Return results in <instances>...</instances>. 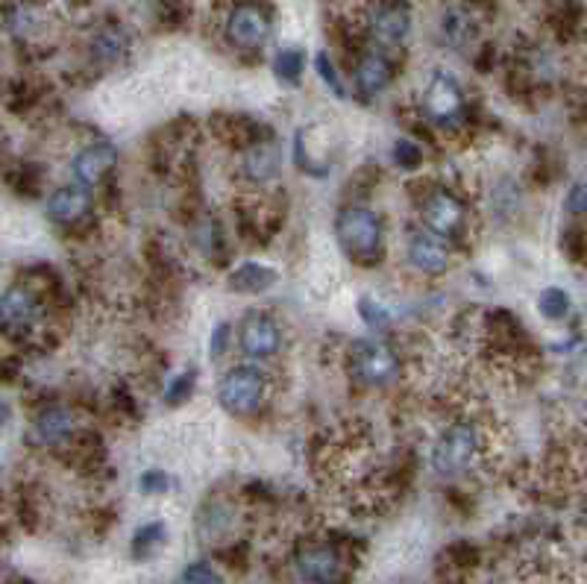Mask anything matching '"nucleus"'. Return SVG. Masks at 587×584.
Segmentation results:
<instances>
[{"label": "nucleus", "mask_w": 587, "mask_h": 584, "mask_svg": "<svg viewBox=\"0 0 587 584\" xmlns=\"http://www.w3.org/2000/svg\"><path fill=\"white\" fill-rule=\"evenodd\" d=\"M335 236H338L341 250L356 265H379V259L385 253V224L367 206L341 209L335 220Z\"/></svg>", "instance_id": "obj_1"}, {"label": "nucleus", "mask_w": 587, "mask_h": 584, "mask_svg": "<svg viewBox=\"0 0 587 584\" xmlns=\"http://www.w3.org/2000/svg\"><path fill=\"white\" fill-rule=\"evenodd\" d=\"M347 370L353 382L379 391V388H391L400 379L403 362L388 341L358 339L347 347Z\"/></svg>", "instance_id": "obj_2"}, {"label": "nucleus", "mask_w": 587, "mask_h": 584, "mask_svg": "<svg viewBox=\"0 0 587 584\" xmlns=\"http://www.w3.org/2000/svg\"><path fill=\"white\" fill-rule=\"evenodd\" d=\"M412 7L405 0H367L361 10L365 38L379 50H400L412 36Z\"/></svg>", "instance_id": "obj_3"}, {"label": "nucleus", "mask_w": 587, "mask_h": 584, "mask_svg": "<svg viewBox=\"0 0 587 584\" xmlns=\"http://www.w3.org/2000/svg\"><path fill=\"white\" fill-rule=\"evenodd\" d=\"M220 409L235 417H253L265 409L267 402V374L253 365H235L220 376L218 382Z\"/></svg>", "instance_id": "obj_4"}, {"label": "nucleus", "mask_w": 587, "mask_h": 584, "mask_svg": "<svg viewBox=\"0 0 587 584\" xmlns=\"http://www.w3.org/2000/svg\"><path fill=\"white\" fill-rule=\"evenodd\" d=\"M479 453H482V438H479L476 426L468 421L452 423L431 444V470L440 479H452V476H461L476 465Z\"/></svg>", "instance_id": "obj_5"}, {"label": "nucleus", "mask_w": 587, "mask_h": 584, "mask_svg": "<svg viewBox=\"0 0 587 584\" xmlns=\"http://www.w3.org/2000/svg\"><path fill=\"white\" fill-rule=\"evenodd\" d=\"M417 209L423 227L447 244H459L468 232V206L459 194H452L444 185H429V192L417 197Z\"/></svg>", "instance_id": "obj_6"}, {"label": "nucleus", "mask_w": 587, "mask_h": 584, "mask_svg": "<svg viewBox=\"0 0 587 584\" xmlns=\"http://www.w3.org/2000/svg\"><path fill=\"white\" fill-rule=\"evenodd\" d=\"M223 38L239 54H256L271 38V15L256 0H239L223 15Z\"/></svg>", "instance_id": "obj_7"}, {"label": "nucleus", "mask_w": 587, "mask_h": 584, "mask_svg": "<svg viewBox=\"0 0 587 584\" xmlns=\"http://www.w3.org/2000/svg\"><path fill=\"white\" fill-rule=\"evenodd\" d=\"M291 570L303 582H341L347 573L344 556L330 540H303L291 552Z\"/></svg>", "instance_id": "obj_8"}, {"label": "nucleus", "mask_w": 587, "mask_h": 584, "mask_svg": "<svg viewBox=\"0 0 587 584\" xmlns=\"http://www.w3.org/2000/svg\"><path fill=\"white\" fill-rule=\"evenodd\" d=\"M45 318V302L33 285H10L0 294V329L10 335H30L36 332Z\"/></svg>", "instance_id": "obj_9"}, {"label": "nucleus", "mask_w": 587, "mask_h": 584, "mask_svg": "<svg viewBox=\"0 0 587 584\" xmlns=\"http://www.w3.org/2000/svg\"><path fill=\"white\" fill-rule=\"evenodd\" d=\"M423 112L426 121L440 129L459 127L464 121V92L447 71H438L423 92Z\"/></svg>", "instance_id": "obj_10"}, {"label": "nucleus", "mask_w": 587, "mask_h": 584, "mask_svg": "<svg viewBox=\"0 0 587 584\" xmlns=\"http://www.w3.org/2000/svg\"><path fill=\"white\" fill-rule=\"evenodd\" d=\"M239 347L250 362H267L283 350V327L265 311H250L241 320Z\"/></svg>", "instance_id": "obj_11"}, {"label": "nucleus", "mask_w": 587, "mask_h": 584, "mask_svg": "<svg viewBox=\"0 0 587 584\" xmlns=\"http://www.w3.org/2000/svg\"><path fill=\"white\" fill-rule=\"evenodd\" d=\"M239 176L250 188H265L279 176V145L271 138H258L253 145L241 147Z\"/></svg>", "instance_id": "obj_12"}, {"label": "nucleus", "mask_w": 587, "mask_h": 584, "mask_svg": "<svg viewBox=\"0 0 587 584\" xmlns=\"http://www.w3.org/2000/svg\"><path fill=\"white\" fill-rule=\"evenodd\" d=\"M396 77V68L394 62H391V56H388V50H379V47H373V50H365V54L358 56L356 68H353V82H356V92L358 98H365V101H370V98H377V94H382L394 82Z\"/></svg>", "instance_id": "obj_13"}, {"label": "nucleus", "mask_w": 587, "mask_h": 584, "mask_svg": "<svg viewBox=\"0 0 587 584\" xmlns=\"http://www.w3.org/2000/svg\"><path fill=\"white\" fill-rule=\"evenodd\" d=\"M33 435L42 447L47 449H68L73 447L77 438V421H73V411L68 405H45L38 409L36 421H33Z\"/></svg>", "instance_id": "obj_14"}, {"label": "nucleus", "mask_w": 587, "mask_h": 584, "mask_svg": "<svg viewBox=\"0 0 587 584\" xmlns=\"http://www.w3.org/2000/svg\"><path fill=\"white\" fill-rule=\"evenodd\" d=\"M47 218L59 224V227L71 229L80 227L89 215H92V188L89 185H62L47 197Z\"/></svg>", "instance_id": "obj_15"}, {"label": "nucleus", "mask_w": 587, "mask_h": 584, "mask_svg": "<svg viewBox=\"0 0 587 584\" xmlns=\"http://www.w3.org/2000/svg\"><path fill=\"white\" fill-rule=\"evenodd\" d=\"M405 259L423 276H444L450 271V247H447V241H440L438 236H431L429 229L408 236Z\"/></svg>", "instance_id": "obj_16"}, {"label": "nucleus", "mask_w": 587, "mask_h": 584, "mask_svg": "<svg viewBox=\"0 0 587 584\" xmlns=\"http://www.w3.org/2000/svg\"><path fill=\"white\" fill-rule=\"evenodd\" d=\"M118 164V150L110 141H94V145L83 147L80 153L73 156L71 174L80 185H97L112 174V168Z\"/></svg>", "instance_id": "obj_17"}, {"label": "nucleus", "mask_w": 587, "mask_h": 584, "mask_svg": "<svg viewBox=\"0 0 587 584\" xmlns=\"http://www.w3.org/2000/svg\"><path fill=\"white\" fill-rule=\"evenodd\" d=\"M129 54V33L120 24H103L89 38V59L97 68H115L127 59Z\"/></svg>", "instance_id": "obj_18"}, {"label": "nucleus", "mask_w": 587, "mask_h": 584, "mask_svg": "<svg viewBox=\"0 0 587 584\" xmlns=\"http://www.w3.org/2000/svg\"><path fill=\"white\" fill-rule=\"evenodd\" d=\"M440 38H444V45L450 47H468L476 36V19H473V12L468 7H459V3H452L444 10L438 21Z\"/></svg>", "instance_id": "obj_19"}, {"label": "nucleus", "mask_w": 587, "mask_h": 584, "mask_svg": "<svg viewBox=\"0 0 587 584\" xmlns=\"http://www.w3.org/2000/svg\"><path fill=\"white\" fill-rule=\"evenodd\" d=\"M279 274L274 267L262 265V262H241L235 271H230L227 285L235 294H265L267 288H274Z\"/></svg>", "instance_id": "obj_20"}, {"label": "nucleus", "mask_w": 587, "mask_h": 584, "mask_svg": "<svg viewBox=\"0 0 587 584\" xmlns=\"http://www.w3.org/2000/svg\"><path fill=\"white\" fill-rule=\"evenodd\" d=\"M192 238L203 256L211 259L218 265V259L223 256V232H220L218 220L211 218V215H200L197 224L192 227Z\"/></svg>", "instance_id": "obj_21"}, {"label": "nucleus", "mask_w": 587, "mask_h": 584, "mask_svg": "<svg viewBox=\"0 0 587 584\" xmlns=\"http://www.w3.org/2000/svg\"><path fill=\"white\" fill-rule=\"evenodd\" d=\"M274 77L283 85H300L303 80V68H306V54L300 47H279L274 54Z\"/></svg>", "instance_id": "obj_22"}, {"label": "nucleus", "mask_w": 587, "mask_h": 584, "mask_svg": "<svg viewBox=\"0 0 587 584\" xmlns=\"http://www.w3.org/2000/svg\"><path fill=\"white\" fill-rule=\"evenodd\" d=\"M168 538L165 520H150L145 526H138L136 535H133V556L136 558H150L157 552Z\"/></svg>", "instance_id": "obj_23"}, {"label": "nucleus", "mask_w": 587, "mask_h": 584, "mask_svg": "<svg viewBox=\"0 0 587 584\" xmlns=\"http://www.w3.org/2000/svg\"><path fill=\"white\" fill-rule=\"evenodd\" d=\"M314 71H318V77H321V82L330 89L338 101H344L347 98V82H344V77H341L338 65L332 62V56L326 54V50H318V56H314Z\"/></svg>", "instance_id": "obj_24"}, {"label": "nucleus", "mask_w": 587, "mask_h": 584, "mask_svg": "<svg viewBox=\"0 0 587 584\" xmlns=\"http://www.w3.org/2000/svg\"><path fill=\"white\" fill-rule=\"evenodd\" d=\"M538 311H541L546 320H564L569 314V297L567 291L561 288H546L538 297Z\"/></svg>", "instance_id": "obj_25"}, {"label": "nucleus", "mask_w": 587, "mask_h": 584, "mask_svg": "<svg viewBox=\"0 0 587 584\" xmlns=\"http://www.w3.org/2000/svg\"><path fill=\"white\" fill-rule=\"evenodd\" d=\"M391 159H394V164L400 171H417L423 164V150L417 141H412V138H400V141H394Z\"/></svg>", "instance_id": "obj_26"}, {"label": "nucleus", "mask_w": 587, "mask_h": 584, "mask_svg": "<svg viewBox=\"0 0 587 584\" xmlns=\"http://www.w3.org/2000/svg\"><path fill=\"white\" fill-rule=\"evenodd\" d=\"M194 385H197V370H194V367H188V370H183V374H176L165 388L168 405H180V402L188 400V397L194 393Z\"/></svg>", "instance_id": "obj_27"}, {"label": "nucleus", "mask_w": 587, "mask_h": 584, "mask_svg": "<svg viewBox=\"0 0 587 584\" xmlns=\"http://www.w3.org/2000/svg\"><path fill=\"white\" fill-rule=\"evenodd\" d=\"M294 159H297V168L303 171V174L309 176H326L330 171H326V164H318L309 156V145H306V129L303 133H297V138H294Z\"/></svg>", "instance_id": "obj_28"}, {"label": "nucleus", "mask_w": 587, "mask_h": 584, "mask_svg": "<svg viewBox=\"0 0 587 584\" xmlns=\"http://www.w3.org/2000/svg\"><path fill=\"white\" fill-rule=\"evenodd\" d=\"M174 488L171 482V476L165 470H145V473L138 476V491L145 493V496H162Z\"/></svg>", "instance_id": "obj_29"}, {"label": "nucleus", "mask_w": 587, "mask_h": 584, "mask_svg": "<svg viewBox=\"0 0 587 584\" xmlns=\"http://www.w3.org/2000/svg\"><path fill=\"white\" fill-rule=\"evenodd\" d=\"M42 180H45V176H42L36 164H21L19 171L12 174V185H15V192L19 194H36Z\"/></svg>", "instance_id": "obj_30"}, {"label": "nucleus", "mask_w": 587, "mask_h": 584, "mask_svg": "<svg viewBox=\"0 0 587 584\" xmlns=\"http://www.w3.org/2000/svg\"><path fill=\"white\" fill-rule=\"evenodd\" d=\"M358 314H361V320H365V327L370 329H388V323H391V314H388L379 302L373 300H358Z\"/></svg>", "instance_id": "obj_31"}, {"label": "nucleus", "mask_w": 587, "mask_h": 584, "mask_svg": "<svg viewBox=\"0 0 587 584\" xmlns=\"http://www.w3.org/2000/svg\"><path fill=\"white\" fill-rule=\"evenodd\" d=\"M230 344H232V327L223 320V323H218V327L211 329V339H209V356L218 362V358H223L227 353H230Z\"/></svg>", "instance_id": "obj_32"}, {"label": "nucleus", "mask_w": 587, "mask_h": 584, "mask_svg": "<svg viewBox=\"0 0 587 584\" xmlns=\"http://www.w3.org/2000/svg\"><path fill=\"white\" fill-rule=\"evenodd\" d=\"M180 582H220V575L211 570L209 561H194V564H188L183 570V575H180Z\"/></svg>", "instance_id": "obj_33"}, {"label": "nucleus", "mask_w": 587, "mask_h": 584, "mask_svg": "<svg viewBox=\"0 0 587 584\" xmlns=\"http://www.w3.org/2000/svg\"><path fill=\"white\" fill-rule=\"evenodd\" d=\"M567 211L573 215H587V183H578L567 197Z\"/></svg>", "instance_id": "obj_34"}, {"label": "nucleus", "mask_w": 587, "mask_h": 584, "mask_svg": "<svg viewBox=\"0 0 587 584\" xmlns=\"http://www.w3.org/2000/svg\"><path fill=\"white\" fill-rule=\"evenodd\" d=\"M452 556L459 561V566H476L479 561V552L470 547V543H456V547H452Z\"/></svg>", "instance_id": "obj_35"}, {"label": "nucleus", "mask_w": 587, "mask_h": 584, "mask_svg": "<svg viewBox=\"0 0 587 584\" xmlns=\"http://www.w3.org/2000/svg\"><path fill=\"white\" fill-rule=\"evenodd\" d=\"M12 421V409H10V402H3L0 400V426H7V423Z\"/></svg>", "instance_id": "obj_36"}]
</instances>
